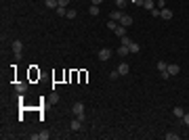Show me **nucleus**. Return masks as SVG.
Returning <instances> with one entry per match:
<instances>
[{
	"label": "nucleus",
	"mask_w": 189,
	"mask_h": 140,
	"mask_svg": "<svg viewBox=\"0 0 189 140\" xmlns=\"http://www.w3.org/2000/svg\"><path fill=\"white\" fill-rule=\"evenodd\" d=\"M166 140H179V134L170 132V134H166Z\"/></svg>",
	"instance_id": "obj_25"
},
{
	"label": "nucleus",
	"mask_w": 189,
	"mask_h": 140,
	"mask_svg": "<svg viewBox=\"0 0 189 140\" xmlns=\"http://www.w3.org/2000/svg\"><path fill=\"white\" fill-rule=\"evenodd\" d=\"M90 2H93V4H97V6H99V4H101L103 0H90Z\"/></svg>",
	"instance_id": "obj_32"
},
{
	"label": "nucleus",
	"mask_w": 189,
	"mask_h": 140,
	"mask_svg": "<svg viewBox=\"0 0 189 140\" xmlns=\"http://www.w3.org/2000/svg\"><path fill=\"white\" fill-rule=\"evenodd\" d=\"M67 4H70V0H59V6H65V9H67Z\"/></svg>",
	"instance_id": "obj_30"
},
{
	"label": "nucleus",
	"mask_w": 189,
	"mask_h": 140,
	"mask_svg": "<svg viewBox=\"0 0 189 140\" xmlns=\"http://www.w3.org/2000/svg\"><path fill=\"white\" fill-rule=\"evenodd\" d=\"M143 9L154 11V9H155V0H145V2H143Z\"/></svg>",
	"instance_id": "obj_12"
},
{
	"label": "nucleus",
	"mask_w": 189,
	"mask_h": 140,
	"mask_svg": "<svg viewBox=\"0 0 189 140\" xmlns=\"http://www.w3.org/2000/svg\"><path fill=\"white\" fill-rule=\"evenodd\" d=\"M120 25H124V27H128V25H132V17L130 15H122V19H120Z\"/></svg>",
	"instance_id": "obj_8"
},
{
	"label": "nucleus",
	"mask_w": 189,
	"mask_h": 140,
	"mask_svg": "<svg viewBox=\"0 0 189 140\" xmlns=\"http://www.w3.org/2000/svg\"><path fill=\"white\" fill-rule=\"evenodd\" d=\"M130 52H139V50H141V46H139V44H137V42H132V44H130Z\"/></svg>",
	"instance_id": "obj_21"
},
{
	"label": "nucleus",
	"mask_w": 189,
	"mask_h": 140,
	"mask_svg": "<svg viewBox=\"0 0 189 140\" xmlns=\"http://www.w3.org/2000/svg\"><path fill=\"white\" fill-rule=\"evenodd\" d=\"M122 44H124V46H130V44H132V40H130L128 36H122Z\"/></svg>",
	"instance_id": "obj_24"
},
{
	"label": "nucleus",
	"mask_w": 189,
	"mask_h": 140,
	"mask_svg": "<svg viewBox=\"0 0 189 140\" xmlns=\"http://www.w3.org/2000/svg\"><path fill=\"white\" fill-rule=\"evenodd\" d=\"M44 6H46V9H57V6H59V0H44Z\"/></svg>",
	"instance_id": "obj_13"
},
{
	"label": "nucleus",
	"mask_w": 189,
	"mask_h": 140,
	"mask_svg": "<svg viewBox=\"0 0 189 140\" xmlns=\"http://www.w3.org/2000/svg\"><path fill=\"white\" fill-rule=\"evenodd\" d=\"M15 90H17L19 94H23L25 90H27V84H25V82H19V84H15Z\"/></svg>",
	"instance_id": "obj_10"
},
{
	"label": "nucleus",
	"mask_w": 189,
	"mask_h": 140,
	"mask_svg": "<svg viewBox=\"0 0 189 140\" xmlns=\"http://www.w3.org/2000/svg\"><path fill=\"white\" fill-rule=\"evenodd\" d=\"M164 2H166V0H164Z\"/></svg>",
	"instance_id": "obj_34"
},
{
	"label": "nucleus",
	"mask_w": 189,
	"mask_h": 140,
	"mask_svg": "<svg viewBox=\"0 0 189 140\" xmlns=\"http://www.w3.org/2000/svg\"><path fill=\"white\" fill-rule=\"evenodd\" d=\"M116 69H118V73H120V75H126V73L130 71V65H128V63H124V61H122V63H120V65L116 67Z\"/></svg>",
	"instance_id": "obj_6"
},
{
	"label": "nucleus",
	"mask_w": 189,
	"mask_h": 140,
	"mask_svg": "<svg viewBox=\"0 0 189 140\" xmlns=\"http://www.w3.org/2000/svg\"><path fill=\"white\" fill-rule=\"evenodd\" d=\"M166 71H168L170 75H177L179 71H181V67H179V65H175V63H172V65H168V69H166Z\"/></svg>",
	"instance_id": "obj_11"
},
{
	"label": "nucleus",
	"mask_w": 189,
	"mask_h": 140,
	"mask_svg": "<svg viewBox=\"0 0 189 140\" xmlns=\"http://www.w3.org/2000/svg\"><path fill=\"white\" fill-rule=\"evenodd\" d=\"M149 13H151V17H160V13H162V11H160V9H158V6H155L154 11H149Z\"/></svg>",
	"instance_id": "obj_27"
},
{
	"label": "nucleus",
	"mask_w": 189,
	"mask_h": 140,
	"mask_svg": "<svg viewBox=\"0 0 189 140\" xmlns=\"http://www.w3.org/2000/svg\"><path fill=\"white\" fill-rule=\"evenodd\" d=\"M71 113L78 117V119H86V115H84V103H74V107H71Z\"/></svg>",
	"instance_id": "obj_1"
},
{
	"label": "nucleus",
	"mask_w": 189,
	"mask_h": 140,
	"mask_svg": "<svg viewBox=\"0 0 189 140\" xmlns=\"http://www.w3.org/2000/svg\"><path fill=\"white\" fill-rule=\"evenodd\" d=\"M88 13H90L93 17H97V15H99V6H97V4H93V6L88 9Z\"/></svg>",
	"instance_id": "obj_19"
},
{
	"label": "nucleus",
	"mask_w": 189,
	"mask_h": 140,
	"mask_svg": "<svg viewBox=\"0 0 189 140\" xmlns=\"http://www.w3.org/2000/svg\"><path fill=\"white\" fill-rule=\"evenodd\" d=\"M116 36H120V38L126 36V27H124V25H118V27H116Z\"/></svg>",
	"instance_id": "obj_16"
},
{
	"label": "nucleus",
	"mask_w": 189,
	"mask_h": 140,
	"mask_svg": "<svg viewBox=\"0 0 189 140\" xmlns=\"http://www.w3.org/2000/svg\"><path fill=\"white\" fill-rule=\"evenodd\" d=\"M70 130H71V132L82 130V119H78V117H76V119H71V121H70Z\"/></svg>",
	"instance_id": "obj_4"
},
{
	"label": "nucleus",
	"mask_w": 189,
	"mask_h": 140,
	"mask_svg": "<svg viewBox=\"0 0 189 140\" xmlns=\"http://www.w3.org/2000/svg\"><path fill=\"white\" fill-rule=\"evenodd\" d=\"M48 138H50L48 132H40V134H38V140H48Z\"/></svg>",
	"instance_id": "obj_23"
},
{
	"label": "nucleus",
	"mask_w": 189,
	"mask_h": 140,
	"mask_svg": "<svg viewBox=\"0 0 189 140\" xmlns=\"http://www.w3.org/2000/svg\"><path fill=\"white\" fill-rule=\"evenodd\" d=\"M128 52H130V48H128V46H124V44H120V48H116V55H118L120 59H124L126 55H128Z\"/></svg>",
	"instance_id": "obj_5"
},
{
	"label": "nucleus",
	"mask_w": 189,
	"mask_h": 140,
	"mask_svg": "<svg viewBox=\"0 0 189 140\" xmlns=\"http://www.w3.org/2000/svg\"><path fill=\"white\" fill-rule=\"evenodd\" d=\"M55 11H57V15H59V17H65V15H67V9H65V6H57Z\"/></svg>",
	"instance_id": "obj_17"
},
{
	"label": "nucleus",
	"mask_w": 189,
	"mask_h": 140,
	"mask_svg": "<svg viewBox=\"0 0 189 140\" xmlns=\"http://www.w3.org/2000/svg\"><path fill=\"white\" fill-rule=\"evenodd\" d=\"M183 121H185V123L189 126V113H185V115H183Z\"/></svg>",
	"instance_id": "obj_31"
},
{
	"label": "nucleus",
	"mask_w": 189,
	"mask_h": 140,
	"mask_svg": "<svg viewBox=\"0 0 189 140\" xmlns=\"http://www.w3.org/2000/svg\"><path fill=\"white\" fill-rule=\"evenodd\" d=\"M155 69H158V71H166V69H168V65H166L164 61H158V63H155Z\"/></svg>",
	"instance_id": "obj_15"
},
{
	"label": "nucleus",
	"mask_w": 189,
	"mask_h": 140,
	"mask_svg": "<svg viewBox=\"0 0 189 140\" xmlns=\"http://www.w3.org/2000/svg\"><path fill=\"white\" fill-rule=\"evenodd\" d=\"M172 115H175V117H181V119H183V115H185L183 107H175V109H172Z\"/></svg>",
	"instance_id": "obj_14"
},
{
	"label": "nucleus",
	"mask_w": 189,
	"mask_h": 140,
	"mask_svg": "<svg viewBox=\"0 0 189 140\" xmlns=\"http://www.w3.org/2000/svg\"><path fill=\"white\" fill-rule=\"evenodd\" d=\"M160 78H162V80H168V78H170V73H168V71H160Z\"/></svg>",
	"instance_id": "obj_28"
},
{
	"label": "nucleus",
	"mask_w": 189,
	"mask_h": 140,
	"mask_svg": "<svg viewBox=\"0 0 189 140\" xmlns=\"http://www.w3.org/2000/svg\"><path fill=\"white\" fill-rule=\"evenodd\" d=\"M128 2H132V4H137V6H143V2H145V0H128Z\"/></svg>",
	"instance_id": "obj_29"
},
{
	"label": "nucleus",
	"mask_w": 189,
	"mask_h": 140,
	"mask_svg": "<svg viewBox=\"0 0 189 140\" xmlns=\"http://www.w3.org/2000/svg\"><path fill=\"white\" fill-rule=\"evenodd\" d=\"M126 4H128V0H116V9H120V11H122Z\"/></svg>",
	"instance_id": "obj_18"
},
{
	"label": "nucleus",
	"mask_w": 189,
	"mask_h": 140,
	"mask_svg": "<svg viewBox=\"0 0 189 140\" xmlns=\"http://www.w3.org/2000/svg\"><path fill=\"white\" fill-rule=\"evenodd\" d=\"M13 52H15V59H17V61L21 59V52H23V42H21V40H15V42H13Z\"/></svg>",
	"instance_id": "obj_2"
},
{
	"label": "nucleus",
	"mask_w": 189,
	"mask_h": 140,
	"mask_svg": "<svg viewBox=\"0 0 189 140\" xmlns=\"http://www.w3.org/2000/svg\"><path fill=\"white\" fill-rule=\"evenodd\" d=\"M111 55H114V52H111L109 48H101V50H99V61H109Z\"/></svg>",
	"instance_id": "obj_3"
},
{
	"label": "nucleus",
	"mask_w": 189,
	"mask_h": 140,
	"mask_svg": "<svg viewBox=\"0 0 189 140\" xmlns=\"http://www.w3.org/2000/svg\"><path fill=\"white\" fill-rule=\"evenodd\" d=\"M160 19H166V21H170V19H172V11H170V9H160Z\"/></svg>",
	"instance_id": "obj_7"
},
{
	"label": "nucleus",
	"mask_w": 189,
	"mask_h": 140,
	"mask_svg": "<svg viewBox=\"0 0 189 140\" xmlns=\"http://www.w3.org/2000/svg\"><path fill=\"white\" fill-rule=\"evenodd\" d=\"M118 21H114V19H109V23H107V27H109V29H114V32H116V27H118Z\"/></svg>",
	"instance_id": "obj_20"
},
{
	"label": "nucleus",
	"mask_w": 189,
	"mask_h": 140,
	"mask_svg": "<svg viewBox=\"0 0 189 140\" xmlns=\"http://www.w3.org/2000/svg\"><path fill=\"white\" fill-rule=\"evenodd\" d=\"M76 15H78V13L74 11V9H67V15H65V17H67V19H76Z\"/></svg>",
	"instance_id": "obj_22"
},
{
	"label": "nucleus",
	"mask_w": 189,
	"mask_h": 140,
	"mask_svg": "<svg viewBox=\"0 0 189 140\" xmlns=\"http://www.w3.org/2000/svg\"><path fill=\"white\" fill-rule=\"evenodd\" d=\"M155 2H158V0H155Z\"/></svg>",
	"instance_id": "obj_33"
},
{
	"label": "nucleus",
	"mask_w": 189,
	"mask_h": 140,
	"mask_svg": "<svg viewBox=\"0 0 189 140\" xmlns=\"http://www.w3.org/2000/svg\"><path fill=\"white\" fill-rule=\"evenodd\" d=\"M122 15H124V13L120 11V9H116V11H111V13H109V19H114V21H118V23H120Z\"/></svg>",
	"instance_id": "obj_9"
},
{
	"label": "nucleus",
	"mask_w": 189,
	"mask_h": 140,
	"mask_svg": "<svg viewBox=\"0 0 189 140\" xmlns=\"http://www.w3.org/2000/svg\"><path fill=\"white\" fill-rule=\"evenodd\" d=\"M118 78H120L118 69H116V71H111V73H109V80H118Z\"/></svg>",
	"instance_id": "obj_26"
}]
</instances>
